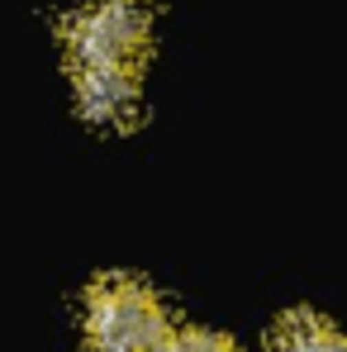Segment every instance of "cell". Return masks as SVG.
<instances>
[{
  "mask_svg": "<svg viewBox=\"0 0 347 352\" xmlns=\"http://www.w3.org/2000/svg\"><path fill=\"white\" fill-rule=\"evenodd\" d=\"M76 110L100 129H128L138 119L133 67H76Z\"/></svg>",
  "mask_w": 347,
  "mask_h": 352,
  "instance_id": "cell-3",
  "label": "cell"
},
{
  "mask_svg": "<svg viewBox=\"0 0 347 352\" xmlns=\"http://www.w3.org/2000/svg\"><path fill=\"white\" fill-rule=\"evenodd\" d=\"M162 352H238V343L224 333H210V329H181V333L172 329Z\"/></svg>",
  "mask_w": 347,
  "mask_h": 352,
  "instance_id": "cell-5",
  "label": "cell"
},
{
  "mask_svg": "<svg viewBox=\"0 0 347 352\" xmlns=\"http://www.w3.org/2000/svg\"><path fill=\"white\" fill-rule=\"evenodd\" d=\"M271 352H343L338 329L314 309H290L271 333Z\"/></svg>",
  "mask_w": 347,
  "mask_h": 352,
  "instance_id": "cell-4",
  "label": "cell"
},
{
  "mask_svg": "<svg viewBox=\"0 0 347 352\" xmlns=\"http://www.w3.org/2000/svg\"><path fill=\"white\" fill-rule=\"evenodd\" d=\"M148 0H86L62 24L67 62L76 67H133L148 48Z\"/></svg>",
  "mask_w": 347,
  "mask_h": 352,
  "instance_id": "cell-2",
  "label": "cell"
},
{
  "mask_svg": "<svg viewBox=\"0 0 347 352\" xmlns=\"http://www.w3.org/2000/svg\"><path fill=\"white\" fill-rule=\"evenodd\" d=\"M172 333L167 305L133 276H100L86 295L91 352H162Z\"/></svg>",
  "mask_w": 347,
  "mask_h": 352,
  "instance_id": "cell-1",
  "label": "cell"
}]
</instances>
